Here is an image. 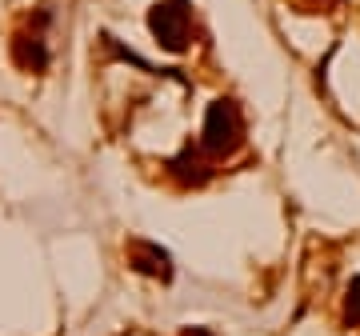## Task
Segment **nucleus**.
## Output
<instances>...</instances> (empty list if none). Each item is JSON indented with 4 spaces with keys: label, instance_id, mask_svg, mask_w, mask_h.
<instances>
[{
    "label": "nucleus",
    "instance_id": "nucleus-1",
    "mask_svg": "<svg viewBox=\"0 0 360 336\" xmlns=\"http://www.w3.org/2000/svg\"><path fill=\"white\" fill-rule=\"evenodd\" d=\"M205 153L212 156H224L240 144V112L232 101H217L208 108V120H205Z\"/></svg>",
    "mask_w": 360,
    "mask_h": 336
},
{
    "label": "nucleus",
    "instance_id": "nucleus-2",
    "mask_svg": "<svg viewBox=\"0 0 360 336\" xmlns=\"http://www.w3.org/2000/svg\"><path fill=\"white\" fill-rule=\"evenodd\" d=\"M148 25H153L156 40H160L165 49H184L188 28H193V16H188V4H184V0H165V4L153 8Z\"/></svg>",
    "mask_w": 360,
    "mask_h": 336
},
{
    "label": "nucleus",
    "instance_id": "nucleus-3",
    "mask_svg": "<svg viewBox=\"0 0 360 336\" xmlns=\"http://www.w3.org/2000/svg\"><path fill=\"white\" fill-rule=\"evenodd\" d=\"M129 260L136 272H148V276H168V252H160L156 245H144V240H136V245L129 248Z\"/></svg>",
    "mask_w": 360,
    "mask_h": 336
},
{
    "label": "nucleus",
    "instance_id": "nucleus-4",
    "mask_svg": "<svg viewBox=\"0 0 360 336\" xmlns=\"http://www.w3.org/2000/svg\"><path fill=\"white\" fill-rule=\"evenodd\" d=\"M345 316L348 324H360V276L348 285V300H345Z\"/></svg>",
    "mask_w": 360,
    "mask_h": 336
},
{
    "label": "nucleus",
    "instance_id": "nucleus-5",
    "mask_svg": "<svg viewBox=\"0 0 360 336\" xmlns=\"http://www.w3.org/2000/svg\"><path fill=\"white\" fill-rule=\"evenodd\" d=\"M184 336H208L205 328H193V332H184Z\"/></svg>",
    "mask_w": 360,
    "mask_h": 336
}]
</instances>
